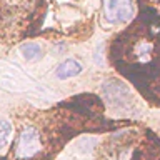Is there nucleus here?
Instances as JSON below:
<instances>
[{
	"instance_id": "f257e3e1",
	"label": "nucleus",
	"mask_w": 160,
	"mask_h": 160,
	"mask_svg": "<svg viewBox=\"0 0 160 160\" xmlns=\"http://www.w3.org/2000/svg\"><path fill=\"white\" fill-rule=\"evenodd\" d=\"M135 15L132 0H103V20L108 25L127 23Z\"/></svg>"
},
{
	"instance_id": "f03ea898",
	"label": "nucleus",
	"mask_w": 160,
	"mask_h": 160,
	"mask_svg": "<svg viewBox=\"0 0 160 160\" xmlns=\"http://www.w3.org/2000/svg\"><path fill=\"white\" fill-rule=\"evenodd\" d=\"M40 133L38 130L32 127V125H27L22 133L18 137V142H17V150H15V157L18 160H27V158H32L35 157L38 152H40Z\"/></svg>"
},
{
	"instance_id": "7ed1b4c3",
	"label": "nucleus",
	"mask_w": 160,
	"mask_h": 160,
	"mask_svg": "<svg viewBox=\"0 0 160 160\" xmlns=\"http://www.w3.org/2000/svg\"><path fill=\"white\" fill-rule=\"evenodd\" d=\"M82 72H83V65L75 58L63 60V62L55 68V75H57V78H60V80L73 78V77H77V75H80Z\"/></svg>"
},
{
	"instance_id": "20e7f679",
	"label": "nucleus",
	"mask_w": 160,
	"mask_h": 160,
	"mask_svg": "<svg viewBox=\"0 0 160 160\" xmlns=\"http://www.w3.org/2000/svg\"><path fill=\"white\" fill-rule=\"evenodd\" d=\"M20 52H22V55H23L25 60H37L40 55H42V48H40L38 43L28 42V43H23V45H22Z\"/></svg>"
},
{
	"instance_id": "39448f33",
	"label": "nucleus",
	"mask_w": 160,
	"mask_h": 160,
	"mask_svg": "<svg viewBox=\"0 0 160 160\" xmlns=\"http://www.w3.org/2000/svg\"><path fill=\"white\" fill-rule=\"evenodd\" d=\"M10 133H12V123L8 120H0V150L8 143Z\"/></svg>"
}]
</instances>
